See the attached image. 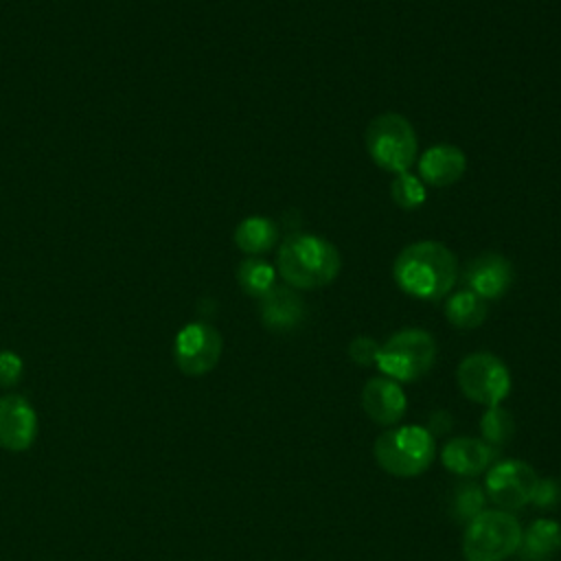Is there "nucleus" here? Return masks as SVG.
Listing matches in <instances>:
<instances>
[{"instance_id": "nucleus-1", "label": "nucleus", "mask_w": 561, "mask_h": 561, "mask_svg": "<svg viewBox=\"0 0 561 561\" xmlns=\"http://www.w3.org/2000/svg\"><path fill=\"white\" fill-rule=\"evenodd\" d=\"M458 259L440 241H414L405 245L394 263L392 278L397 287L416 300H440L458 280Z\"/></svg>"}, {"instance_id": "nucleus-2", "label": "nucleus", "mask_w": 561, "mask_h": 561, "mask_svg": "<svg viewBox=\"0 0 561 561\" xmlns=\"http://www.w3.org/2000/svg\"><path fill=\"white\" fill-rule=\"evenodd\" d=\"M342 256L337 248L313 232H289L276 254V272L294 289H320L340 274Z\"/></svg>"}, {"instance_id": "nucleus-3", "label": "nucleus", "mask_w": 561, "mask_h": 561, "mask_svg": "<svg viewBox=\"0 0 561 561\" xmlns=\"http://www.w3.org/2000/svg\"><path fill=\"white\" fill-rule=\"evenodd\" d=\"M377 465L397 478H416L434 460V436L423 425H394L373 445Z\"/></svg>"}, {"instance_id": "nucleus-4", "label": "nucleus", "mask_w": 561, "mask_h": 561, "mask_svg": "<svg viewBox=\"0 0 561 561\" xmlns=\"http://www.w3.org/2000/svg\"><path fill=\"white\" fill-rule=\"evenodd\" d=\"M522 524L511 511L484 508L467 522L462 557L467 561H506L519 550Z\"/></svg>"}, {"instance_id": "nucleus-5", "label": "nucleus", "mask_w": 561, "mask_h": 561, "mask_svg": "<svg viewBox=\"0 0 561 561\" xmlns=\"http://www.w3.org/2000/svg\"><path fill=\"white\" fill-rule=\"evenodd\" d=\"M364 142L370 160L379 169L390 171L394 175L410 171V167L416 162L419 140L414 127L405 116L397 112L377 114L366 125Z\"/></svg>"}, {"instance_id": "nucleus-6", "label": "nucleus", "mask_w": 561, "mask_h": 561, "mask_svg": "<svg viewBox=\"0 0 561 561\" xmlns=\"http://www.w3.org/2000/svg\"><path fill=\"white\" fill-rule=\"evenodd\" d=\"M436 340L425 329H401L379 344L377 368L381 375L403 383L416 381L436 362Z\"/></svg>"}, {"instance_id": "nucleus-7", "label": "nucleus", "mask_w": 561, "mask_h": 561, "mask_svg": "<svg viewBox=\"0 0 561 561\" xmlns=\"http://www.w3.org/2000/svg\"><path fill=\"white\" fill-rule=\"evenodd\" d=\"M456 381L469 401L484 408L500 405L511 392V373L506 364L489 351H476L462 357L456 368Z\"/></svg>"}, {"instance_id": "nucleus-8", "label": "nucleus", "mask_w": 561, "mask_h": 561, "mask_svg": "<svg viewBox=\"0 0 561 561\" xmlns=\"http://www.w3.org/2000/svg\"><path fill=\"white\" fill-rule=\"evenodd\" d=\"M224 351L221 333L208 322H188L180 329L173 344V357L184 375L199 377L210 373Z\"/></svg>"}, {"instance_id": "nucleus-9", "label": "nucleus", "mask_w": 561, "mask_h": 561, "mask_svg": "<svg viewBox=\"0 0 561 561\" xmlns=\"http://www.w3.org/2000/svg\"><path fill=\"white\" fill-rule=\"evenodd\" d=\"M537 482V471L524 460H500L489 467L484 491L497 508L515 511L530 504Z\"/></svg>"}, {"instance_id": "nucleus-10", "label": "nucleus", "mask_w": 561, "mask_h": 561, "mask_svg": "<svg viewBox=\"0 0 561 561\" xmlns=\"http://www.w3.org/2000/svg\"><path fill=\"white\" fill-rule=\"evenodd\" d=\"M462 287L471 289L484 300L502 298L513 285V265L500 252H480L471 256L458 272Z\"/></svg>"}, {"instance_id": "nucleus-11", "label": "nucleus", "mask_w": 561, "mask_h": 561, "mask_svg": "<svg viewBox=\"0 0 561 561\" xmlns=\"http://www.w3.org/2000/svg\"><path fill=\"white\" fill-rule=\"evenodd\" d=\"M37 436V414L22 394L0 397V447L24 451Z\"/></svg>"}, {"instance_id": "nucleus-12", "label": "nucleus", "mask_w": 561, "mask_h": 561, "mask_svg": "<svg viewBox=\"0 0 561 561\" xmlns=\"http://www.w3.org/2000/svg\"><path fill=\"white\" fill-rule=\"evenodd\" d=\"M362 408L373 423L394 427L408 410V399L399 381L381 375L370 377L362 388Z\"/></svg>"}, {"instance_id": "nucleus-13", "label": "nucleus", "mask_w": 561, "mask_h": 561, "mask_svg": "<svg viewBox=\"0 0 561 561\" xmlns=\"http://www.w3.org/2000/svg\"><path fill=\"white\" fill-rule=\"evenodd\" d=\"M416 175L423 180L425 186H451L465 175L467 156L460 147L451 142H436L416 158Z\"/></svg>"}, {"instance_id": "nucleus-14", "label": "nucleus", "mask_w": 561, "mask_h": 561, "mask_svg": "<svg viewBox=\"0 0 561 561\" xmlns=\"http://www.w3.org/2000/svg\"><path fill=\"white\" fill-rule=\"evenodd\" d=\"M259 316L267 331L287 333L298 329L305 320V302L294 287L274 285L259 298Z\"/></svg>"}, {"instance_id": "nucleus-15", "label": "nucleus", "mask_w": 561, "mask_h": 561, "mask_svg": "<svg viewBox=\"0 0 561 561\" xmlns=\"http://www.w3.org/2000/svg\"><path fill=\"white\" fill-rule=\"evenodd\" d=\"M495 458H497V447L471 436L451 438L440 451L443 467L456 476H467V478L486 471L495 462Z\"/></svg>"}, {"instance_id": "nucleus-16", "label": "nucleus", "mask_w": 561, "mask_h": 561, "mask_svg": "<svg viewBox=\"0 0 561 561\" xmlns=\"http://www.w3.org/2000/svg\"><path fill=\"white\" fill-rule=\"evenodd\" d=\"M278 226L265 215H250L234 228V243L248 256H261L278 243Z\"/></svg>"}, {"instance_id": "nucleus-17", "label": "nucleus", "mask_w": 561, "mask_h": 561, "mask_svg": "<svg viewBox=\"0 0 561 561\" xmlns=\"http://www.w3.org/2000/svg\"><path fill=\"white\" fill-rule=\"evenodd\" d=\"M561 550V526L554 519H535L522 533L519 554L524 561H548Z\"/></svg>"}, {"instance_id": "nucleus-18", "label": "nucleus", "mask_w": 561, "mask_h": 561, "mask_svg": "<svg viewBox=\"0 0 561 561\" xmlns=\"http://www.w3.org/2000/svg\"><path fill=\"white\" fill-rule=\"evenodd\" d=\"M445 318L456 329H476L486 320V300L467 287L451 289L445 296Z\"/></svg>"}, {"instance_id": "nucleus-19", "label": "nucleus", "mask_w": 561, "mask_h": 561, "mask_svg": "<svg viewBox=\"0 0 561 561\" xmlns=\"http://www.w3.org/2000/svg\"><path fill=\"white\" fill-rule=\"evenodd\" d=\"M276 265H272L263 256H245L237 265V283L243 294L252 298L265 296L276 285Z\"/></svg>"}, {"instance_id": "nucleus-20", "label": "nucleus", "mask_w": 561, "mask_h": 561, "mask_svg": "<svg viewBox=\"0 0 561 561\" xmlns=\"http://www.w3.org/2000/svg\"><path fill=\"white\" fill-rule=\"evenodd\" d=\"M390 197L399 208L416 210L425 204L427 186L423 184V180L416 173L403 171V173L394 175V180L390 184Z\"/></svg>"}, {"instance_id": "nucleus-21", "label": "nucleus", "mask_w": 561, "mask_h": 561, "mask_svg": "<svg viewBox=\"0 0 561 561\" xmlns=\"http://www.w3.org/2000/svg\"><path fill=\"white\" fill-rule=\"evenodd\" d=\"M513 430H515V423H513L511 412L500 405L486 408L484 416L480 419V432L484 436V443H489L493 447L508 443L513 436Z\"/></svg>"}, {"instance_id": "nucleus-22", "label": "nucleus", "mask_w": 561, "mask_h": 561, "mask_svg": "<svg viewBox=\"0 0 561 561\" xmlns=\"http://www.w3.org/2000/svg\"><path fill=\"white\" fill-rule=\"evenodd\" d=\"M484 502H486V495L482 493L480 486H476V484L460 486L454 497V513H456V517L469 522L478 513L484 511Z\"/></svg>"}, {"instance_id": "nucleus-23", "label": "nucleus", "mask_w": 561, "mask_h": 561, "mask_svg": "<svg viewBox=\"0 0 561 561\" xmlns=\"http://www.w3.org/2000/svg\"><path fill=\"white\" fill-rule=\"evenodd\" d=\"M377 353H379V344L370 335H357L348 344V357L357 366H375L377 364Z\"/></svg>"}, {"instance_id": "nucleus-24", "label": "nucleus", "mask_w": 561, "mask_h": 561, "mask_svg": "<svg viewBox=\"0 0 561 561\" xmlns=\"http://www.w3.org/2000/svg\"><path fill=\"white\" fill-rule=\"evenodd\" d=\"M559 500H561V484L554 478H539L530 504L546 511L550 506H557Z\"/></svg>"}, {"instance_id": "nucleus-25", "label": "nucleus", "mask_w": 561, "mask_h": 561, "mask_svg": "<svg viewBox=\"0 0 561 561\" xmlns=\"http://www.w3.org/2000/svg\"><path fill=\"white\" fill-rule=\"evenodd\" d=\"M22 377V359L11 351H0V388H11Z\"/></svg>"}]
</instances>
